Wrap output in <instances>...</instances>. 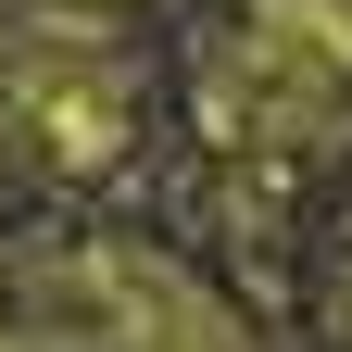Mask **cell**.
<instances>
[{"label": "cell", "instance_id": "1", "mask_svg": "<svg viewBox=\"0 0 352 352\" xmlns=\"http://www.w3.org/2000/svg\"><path fill=\"white\" fill-rule=\"evenodd\" d=\"M63 277H76V352H252L227 302H214L189 264L139 252V239L76 252Z\"/></svg>", "mask_w": 352, "mask_h": 352}]
</instances>
